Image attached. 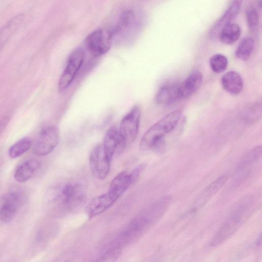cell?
<instances>
[{
    "label": "cell",
    "instance_id": "obj_1",
    "mask_svg": "<svg viewBox=\"0 0 262 262\" xmlns=\"http://www.w3.org/2000/svg\"><path fill=\"white\" fill-rule=\"evenodd\" d=\"M171 201L169 196L163 197L141 212L116 237L111 247L121 248L141 236L162 217Z\"/></svg>",
    "mask_w": 262,
    "mask_h": 262
},
{
    "label": "cell",
    "instance_id": "obj_2",
    "mask_svg": "<svg viewBox=\"0 0 262 262\" xmlns=\"http://www.w3.org/2000/svg\"><path fill=\"white\" fill-rule=\"evenodd\" d=\"M181 115L180 110H175L151 126L140 140V149L144 150L162 149L165 146L166 136L174 130L179 123Z\"/></svg>",
    "mask_w": 262,
    "mask_h": 262
},
{
    "label": "cell",
    "instance_id": "obj_3",
    "mask_svg": "<svg viewBox=\"0 0 262 262\" xmlns=\"http://www.w3.org/2000/svg\"><path fill=\"white\" fill-rule=\"evenodd\" d=\"M244 205L238 207L221 226L210 241L211 247L218 246L231 237L243 223L247 212Z\"/></svg>",
    "mask_w": 262,
    "mask_h": 262
},
{
    "label": "cell",
    "instance_id": "obj_4",
    "mask_svg": "<svg viewBox=\"0 0 262 262\" xmlns=\"http://www.w3.org/2000/svg\"><path fill=\"white\" fill-rule=\"evenodd\" d=\"M83 186L76 182L67 183L55 190L54 199L67 207L78 205L85 198Z\"/></svg>",
    "mask_w": 262,
    "mask_h": 262
},
{
    "label": "cell",
    "instance_id": "obj_5",
    "mask_svg": "<svg viewBox=\"0 0 262 262\" xmlns=\"http://www.w3.org/2000/svg\"><path fill=\"white\" fill-rule=\"evenodd\" d=\"M26 199L25 193L18 189L6 194L0 203V221L4 223L12 221L24 205Z\"/></svg>",
    "mask_w": 262,
    "mask_h": 262
},
{
    "label": "cell",
    "instance_id": "obj_6",
    "mask_svg": "<svg viewBox=\"0 0 262 262\" xmlns=\"http://www.w3.org/2000/svg\"><path fill=\"white\" fill-rule=\"evenodd\" d=\"M59 139V133L56 127L46 126L39 131L32 143V151L39 156L47 155L57 146Z\"/></svg>",
    "mask_w": 262,
    "mask_h": 262
},
{
    "label": "cell",
    "instance_id": "obj_7",
    "mask_svg": "<svg viewBox=\"0 0 262 262\" xmlns=\"http://www.w3.org/2000/svg\"><path fill=\"white\" fill-rule=\"evenodd\" d=\"M112 40L111 32L98 29L87 36L85 39V44L92 54L95 56H100L110 49Z\"/></svg>",
    "mask_w": 262,
    "mask_h": 262
},
{
    "label": "cell",
    "instance_id": "obj_8",
    "mask_svg": "<svg viewBox=\"0 0 262 262\" xmlns=\"http://www.w3.org/2000/svg\"><path fill=\"white\" fill-rule=\"evenodd\" d=\"M141 110L136 106L134 107L122 119L119 131L125 146L130 144L138 134Z\"/></svg>",
    "mask_w": 262,
    "mask_h": 262
},
{
    "label": "cell",
    "instance_id": "obj_9",
    "mask_svg": "<svg viewBox=\"0 0 262 262\" xmlns=\"http://www.w3.org/2000/svg\"><path fill=\"white\" fill-rule=\"evenodd\" d=\"M84 55V52L81 49L75 50L70 55L59 80L58 89L60 92L66 90L72 82L83 63Z\"/></svg>",
    "mask_w": 262,
    "mask_h": 262
},
{
    "label": "cell",
    "instance_id": "obj_10",
    "mask_svg": "<svg viewBox=\"0 0 262 262\" xmlns=\"http://www.w3.org/2000/svg\"><path fill=\"white\" fill-rule=\"evenodd\" d=\"M111 161L106 156L102 144L95 146L91 150L89 165L92 175L100 180L105 179L108 175Z\"/></svg>",
    "mask_w": 262,
    "mask_h": 262
},
{
    "label": "cell",
    "instance_id": "obj_11",
    "mask_svg": "<svg viewBox=\"0 0 262 262\" xmlns=\"http://www.w3.org/2000/svg\"><path fill=\"white\" fill-rule=\"evenodd\" d=\"M102 145L106 156L111 161L115 154H120L123 150L125 144L120 134L119 127L112 126L108 129Z\"/></svg>",
    "mask_w": 262,
    "mask_h": 262
},
{
    "label": "cell",
    "instance_id": "obj_12",
    "mask_svg": "<svg viewBox=\"0 0 262 262\" xmlns=\"http://www.w3.org/2000/svg\"><path fill=\"white\" fill-rule=\"evenodd\" d=\"M242 2L241 1H232L222 16L215 22L209 32L210 37L212 39L219 38L222 30L226 26L232 23L238 15Z\"/></svg>",
    "mask_w": 262,
    "mask_h": 262
},
{
    "label": "cell",
    "instance_id": "obj_13",
    "mask_svg": "<svg viewBox=\"0 0 262 262\" xmlns=\"http://www.w3.org/2000/svg\"><path fill=\"white\" fill-rule=\"evenodd\" d=\"M117 200L107 191L91 200L85 207V211L90 217H95L108 209Z\"/></svg>",
    "mask_w": 262,
    "mask_h": 262
},
{
    "label": "cell",
    "instance_id": "obj_14",
    "mask_svg": "<svg viewBox=\"0 0 262 262\" xmlns=\"http://www.w3.org/2000/svg\"><path fill=\"white\" fill-rule=\"evenodd\" d=\"M227 179V175H223L209 184L196 199L193 210L195 211L207 203L226 183Z\"/></svg>",
    "mask_w": 262,
    "mask_h": 262
},
{
    "label": "cell",
    "instance_id": "obj_15",
    "mask_svg": "<svg viewBox=\"0 0 262 262\" xmlns=\"http://www.w3.org/2000/svg\"><path fill=\"white\" fill-rule=\"evenodd\" d=\"M134 182L130 172L123 171L113 179L110 185L108 192L118 200Z\"/></svg>",
    "mask_w": 262,
    "mask_h": 262
},
{
    "label": "cell",
    "instance_id": "obj_16",
    "mask_svg": "<svg viewBox=\"0 0 262 262\" xmlns=\"http://www.w3.org/2000/svg\"><path fill=\"white\" fill-rule=\"evenodd\" d=\"M203 81V75L199 71L191 73L184 81L179 84L180 99L190 97L200 88Z\"/></svg>",
    "mask_w": 262,
    "mask_h": 262
},
{
    "label": "cell",
    "instance_id": "obj_17",
    "mask_svg": "<svg viewBox=\"0 0 262 262\" xmlns=\"http://www.w3.org/2000/svg\"><path fill=\"white\" fill-rule=\"evenodd\" d=\"M180 99L179 84L172 83L163 85L156 94V102L161 105L171 104Z\"/></svg>",
    "mask_w": 262,
    "mask_h": 262
},
{
    "label": "cell",
    "instance_id": "obj_18",
    "mask_svg": "<svg viewBox=\"0 0 262 262\" xmlns=\"http://www.w3.org/2000/svg\"><path fill=\"white\" fill-rule=\"evenodd\" d=\"M135 21L136 16L133 11L127 10L122 12L111 32L113 39L128 33L135 25Z\"/></svg>",
    "mask_w": 262,
    "mask_h": 262
},
{
    "label": "cell",
    "instance_id": "obj_19",
    "mask_svg": "<svg viewBox=\"0 0 262 262\" xmlns=\"http://www.w3.org/2000/svg\"><path fill=\"white\" fill-rule=\"evenodd\" d=\"M25 18L24 13H19L12 17L0 29V50L18 29Z\"/></svg>",
    "mask_w": 262,
    "mask_h": 262
},
{
    "label": "cell",
    "instance_id": "obj_20",
    "mask_svg": "<svg viewBox=\"0 0 262 262\" xmlns=\"http://www.w3.org/2000/svg\"><path fill=\"white\" fill-rule=\"evenodd\" d=\"M221 84L224 90L233 95L240 93L243 88L241 76L233 71H228L222 76Z\"/></svg>",
    "mask_w": 262,
    "mask_h": 262
},
{
    "label": "cell",
    "instance_id": "obj_21",
    "mask_svg": "<svg viewBox=\"0 0 262 262\" xmlns=\"http://www.w3.org/2000/svg\"><path fill=\"white\" fill-rule=\"evenodd\" d=\"M39 163L34 159L27 160L22 163L16 168L14 178L20 183L27 181L31 179L39 167Z\"/></svg>",
    "mask_w": 262,
    "mask_h": 262
},
{
    "label": "cell",
    "instance_id": "obj_22",
    "mask_svg": "<svg viewBox=\"0 0 262 262\" xmlns=\"http://www.w3.org/2000/svg\"><path fill=\"white\" fill-rule=\"evenodd\" d=\"M241 33V30L239 25L235 23H231L222 30L219 38L225 44L231 45L239 39Z\"/></svg>",
    "mask_w": 262,
    "mask_h": 262
},
{
    "label": "cell",
    "instance_id": "obj_23",
    "mask_svg": "<svg viewBox=\"0 0 262 262\" xmlns=\"http://www.w3.org/2000/svg\"><path fill=\"white\" fill-rule=\"evenodd\" d=\"M254 48V40L250 37L243 38L239 42L235 51L237 58L243 60H247L251 56Z\"/></svg>",
    "mask_w": 262,
    "mask_h": 262
},
{
    "label": "cell",
    "instance_id": "obj_24",
    "mask_svg": "<svg viewBox=\"0 0 262 262\" xmlns=\"http://www.w3.org/2000/svg\"><path fill=\"white\" fill-rule=\"evenodd\" d=\"M32 141L29 138H24L17 141L9 149V157L12 159L19 157L32 147Z\"/></svg>",
    "mask_w": 262,
    "mask_h": 262
},
{
    "label": "cell",
    "instance_id": "obj_25",
    "mask_svg": "<svg viewBox=\"0 0 262 262\" xmlns=\"http://www.w3.org/2000/svg\"><path fill=\"white\" fill-rule=\"evenodd\" d=\"M209 64L212 70L216 73L224 72L228 65L227 57L221 54H216L210 59Z\"/></svg>",
    "mask_w": 262,
    "mask_h": 262
},
{
    "label": "cell",
    "instance_id": "obj_26",
    "mask_svg": "<svg viewBox=\"0 0 262 262\" xmlns=\"http://www.w3.org/2000/svg\"><path fill=\"white\" fill-rule=\"evenodd\" d=\"M261 155V146H256L245 154L242 158L238 168L241 169L248 166L260 158Z\"/></svg>",
    "mask_w": 262,
    "mask_h": 262
},
{
    "label": "cell",
    "instance_id": "obj_27",
    "mask_svg": "<svg viewBox=\"0 0 262 262\" xmlns=\"http://www.w3.org/2000/svg\"><path fill=\"white\" fill-rule=\"evenodd\" d=\"M260 114V105L256 103L245 108L243 111L241 117L245 121L251 122L258 119Z\"/></svg>",
    "mask_w": 262,
    "mask_h": 262
},
{
    "label": "cell",
    "instance_id": "obj_28",
    "mask_svg": "<svg viewBox=\"0 0 262 262\" xmlns=\"http://www.w3.org/2000/svg\"><path fill=\"white\" fill-rule=\"evenodd\" d=\"M119 248H109L93 262H115L120 255Z\"/></svg>",
    "mask_w": 262,
    "mask_h": 262
},
{
    "label": "cell",
    "instance_id": "obj_29",
    "mask_svg": "<svg viewBox=\"0 0 262 262\" xmlns=\"http://www.w3.org/2000/svg\"><path fill=\"white\" fill-rule=\"evenodd\" d=\"M246 15L249 29L251 31H255L259 25V15L257 10L254 7H250L247 9Z\"/></svg>",
    "mask_w": 262,
    "mask_h": 262
},
{
    "label": "cell",
    "instance_id": "obj_30",
    "mask_svg": "<svg viewBox=\"0 0 262 262\" xmlns=\"http://www.w3.org/2000/svg\"><path fill=\"white\" fill-rule=\"evenodd\" d=\"M9 121L10 119L8 117H4L0 120V138L8 126Z\"/></svg>",
    "mask_w": 262,
    "mask_h": 262
}]
</instances>
